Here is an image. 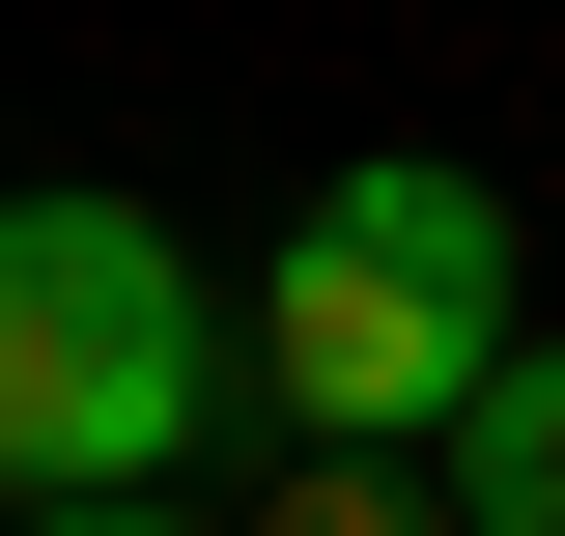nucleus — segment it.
Wrapping results in <instances>:
<instances>
[{
  "label": "nucleus",
  "mask_w": 565,
  "mask_h": 536,
  "mask_svg": "<svg viewBox=\"0 0 565 536\" xmlns=\"http://www.w3.org/2000/svg\"><path fill=\"white\" fill-rule=\"evenodd\" d=\"M255 396H282V452H452L509 396V199L424 170V141H367L282 226V282H255Z\"/></svg>",
  "instance_id": "f257e3e1"
},
{
  "label": "nucleus",
  "mask_w": 565,
  "mask_h": 536,
  "mask_svg": "<svg viewBox=\"0 0 565 536\" xmlns=\"http://www.w3.org/2000/svg\"><path fill=\"white\" fill-rule=\"evenodd\" d=\"M29 536H199V508H29Z\"/></svg>",
  "instance_id": "39448f33"
},
{
  "label": "nucleus",
  "mask_w": 565,
  "mask_h": 536,
  "mask_svg": "<svg viewBox=\"0 0 565 536\" xmlns=\"http://www.w3.org/2000/svg\"><path fill=\"white\" fill-rule=\"evenodd\" d=\"M452 536H565V339H509V396L452 424Z\"/></svg>",
  "instance_id": "7ed1b4c3"
},
{
  "label": "nucleus",
  "mask_w": 565,
  "mask_h": 536,
  "mask_svg": "<svg viewBox=\"0 0 565 536\" xmlns=\"http://www.w3.org/2000/svg\"><path fill=\"white\" fill-rule=\"evenodd\" d=\"M255 339L199 311V255L141 199H0V480L29 508H170V452L226 424Z\"/></svg>",
  "instance_id": "f03ea898"
},
{
  "label": "nucleus",
  "mask_w": 565,
  "mask_h": 536,
  "mask_svg": "<svg viewBox=\"0 0 565 536\" xmlns=\"http://www.w3.org/2000/svg\"><path fill=\"white\" fill-rule=\"evenodd\" d=\"M255 536H452V480H396V452H282Z\"/></svg>",
  "instance_id": "20e7f679"
},
{
  "label": "nucleus",
  "mask_w": 565,
  "mask_h": 536,
  "mask_svg": "<svg viewBox=\"0 0 565 536\" xmlns=\"http://www.w3.org/2000/svg\"><path fill=\"white\" fill-rule=\"evenodd\" d=\"M0 536H29V480H0Z\"/></svg>",
  "instance_id": "423d86ee"
}]
</instances>
